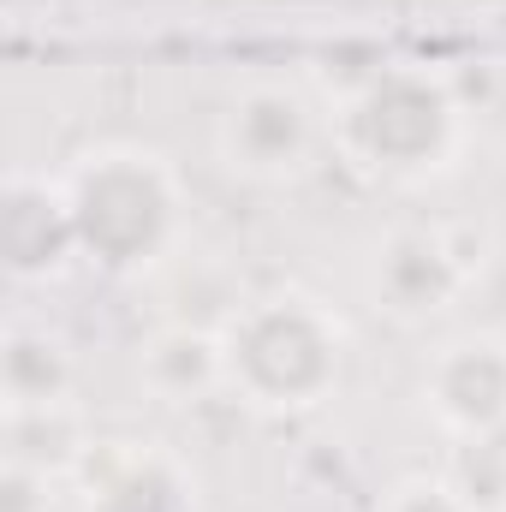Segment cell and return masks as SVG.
Returning a JSON list of instances; mask_svg holds the SVG:
<instances>
[{
  "label": "cell",
  "mask_w": 506,
  "mask_h": 512,
  "mask_svg": "<svg viewBox=\"0 0 506 512\" xmlns=\"http://www.w3.org/2000/svg\"><path fill=\"white\" fill-rule=\"evenodd\" d=\"M137 382L149 387L161 405H197L203 393L227 387L221 364V334L203 328H161L137 346Z\"/></svg>",
  "instance_id": "obj_9"
},
{
  "label": "cell",
  "mask_w": 506,
  "mask_h": 512,
  "mask_svg": "<svg viewBox=\"0 0 506 512\" xmlns=\"http://www.w3.org/2000/svg\"><path fill=\"white\" fill-rule=\"evenodd\" d=\"M221 364H227V393H239L256 411L274 417L310 411L340 387L346 328L328 304L304 292H274L227 316Z\"/></svg>",
  "instance_id": "obj_3"
},
{
  "label": "cell",
  "mask_w": 506,
  "mask_h": 512,
  "mask_svg": "<svg viewBox=\"0 0 506 512\" xmlns=\"http://www.w3.org/2000/svg\"><path fill=\"white\" fill-rule=\"evenodd\" d=\"M322 143H334V126L322 120V102L292 78H251L215 120L221 167L262 191L298 185L316 167Z\"/></svg>",
  "instance_id": "obj_4"
},
{
  "label": "cell",
  "mask_w": 506,
  "mask_h": 512,
  "mask_svg": "<svg viewBox=\"0 0 506 512\" xmlns=\"http://www.w3.org/2000/svg\"><path fill=\"white\" fill-rule=\"evenodd\" d=\"M376 512H477L453 477H399Z\"/></svg>",
  "instance_id": "obj_12"
},
{
  "label": "cell",
  "mask_w": 506,
  "mask_h": 512,
  "mask_svg": "<svg viewBox=\"0 0 506 512\" xmlns=\"http://www.w3.org/2000/svg\"><path fill=\"white\" fill-rule=\"evenodd\" d=\"M78 221V256H90L108 274H149L179 245L185 227V191L167 155L143 143H102L78 155V167L60 179Z\"/></svg>",
  "instance_id": "obj_2"
},
{
  "label": "cell",
  "mask_w": 506,
  "mask_h": 512,
  "mask_svg": "<svg viewBox=\"0 0 506 512\" xmlns=\"http://www.w3.org/2000/svg\"><path fill=\"white\" fill-rule=\"evenodd\" d=\"M334 155L381 185H429L465 149V102L429 66H376L334 102Z\"/></svg>",
  "instance_id": "obj_1"
},
{
  "label": "cell",
  "mask_w": 506,
  "mask_h": 512,
  "mask_svg": "<svg viewBox=\"0 0 506 512\" xmlns=\"http://www.w3.org/2000/svg\"><path fill=\"white\" fill-rule=\"evenodd\" d=\"M84 512H191V477L161 447L84 453Z\"/></svg>",
  "instance_id": "obj_7"
},
{
  "label": "cell",
  "mask_w": 506,
  "mask_h": 512,
  "mask_svg": "<svg viewBox=\"0 0 506 512\" xmlns=\"http://www.w3.org/2000/svg\"><path fill=\"white\" fill-rule=\"evenodd\" d=\"M0 387H6V411H48V405H72V358L60 340L12 328L6 352H0Z\"/></svg>",
  "instance_id": "obj_10"
},
{
  "label": "cell",
  "mask_w": 506,
  "mask_h": 512,
  "mask_svg": "<svg viewBox=\"0 0 506 512\" xmlns=\"http://www.w3.org/2000/svg\"><path fill=\"white\" fill-rule=\"evenodd\" d=\"M72 256H78V221L66 185L18 173L6 185V268L18 280H48Z\"/></svg>",
  "instance_id": "obj_8"
},
{
  "label": "cell",
  "mask_w": 506,
  "mask_h": 512,
  "mask_svg": "<svg viewBox=\"0 0 506 512\" xmlns=\"http://www.w3.org/2000/svg\"><path fill=\"white\" fill-rule=\"evenodd\" d=\"M477 262L453 251L441 227H393L370 256V298L399 322H435L459 304Z\"/></svg>",
  "instance_id": "obj_6"
},
{
  "label": "cell",
  "mask_w": 506,
  "mask_h": 512,
  "mask_svg": "<svg viewBox=\"0 0 506 512\" xmlns=\"http://www.w3.org/2000/svg\"><path fill=\"white\" fill-rule=\"evenodd\" d=\"M423 411L453 441H489L506 429V334H459L423 364Z\"/></svg>",
  "instance_id": "obj_5"
},
{
  "label": "cell",
  "mask_w": 506,
  "mask_h": 512,
  "mask_svg": "<svg viewBox=\"0 0 506 512\" xmlns=\"http://www.w3.org/2000/svg\"><path fill=\"white\" fill-rule=\"evenodd\" d=\"M477 512H506V429L489 441H465L459 477H453Z\"/></svg>",
  "instance_id": "obj_11"
}]
</instances>
